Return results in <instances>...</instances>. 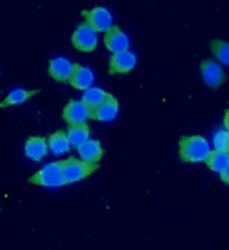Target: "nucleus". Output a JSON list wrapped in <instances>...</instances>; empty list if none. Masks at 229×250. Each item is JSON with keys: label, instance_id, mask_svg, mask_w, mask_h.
Wrapping results in <instances>:
<instances>
[{"label": "nucleus", "instance_id": "obj_14", "mask_svg": "<svg viewBox=\"0 0 229 250\" xmlns=\"http://www.w3.org/2000/svg\"><path fill=\"white\" fill-rule=\"evenodd\" d=\"M77 152H79L80 160L91 163V164H98L104 155V149H102L101 144L98 141L91 139V138L77 148Z\"/></svg>", "mask_w": 229, "mask_h": 250}, {"label": "nucleus", "instance_id": "obj_2", "mask_svg": "<svg viewBox=\"0 0 229 250\" xmlns=\"http://www.w3.org/2000/svg\"><path fill=\"white\" fill-rule=\"evenodd\" d=\"M61 168H63L64 185H72L91 176L98 168V164H91L83 160L70 157L61 161Z\"/></svg>", "mask_w": 229, "mask_h": 250}, {"label": "nucleus", "instance_id": "obj_23", "mask_svg": "<svg viewBox=\"0 0 229 250\" xmlns=\"http://www.w3.org/2000/svg\"><path fill=\"white\" fill-rule=\"evenodd\" d=\"M224 127L229 132V108L225 111V116H224Z\"/></svg>", "mask_w": 229, "mask_h": 250}, {"label": "nucleus", "instance_id": "obj_21", "mask_svg": "<svg viewBox=\"0 0 229 250\" xmlns=\"http://www.w3.org/2000/svg\"><path fill=\"white\" fill-rule=\"evenodd\" d=\"M213 144H215V149L218 151H225L229 152V132L225 130H219L216 132L215 138H213Z\"/></svg>", "mask_w": 229, "mask_h": 250}, {"label": "nucleus", "instance_id": "obj_9", "mask_svg": "<svg viewBox=\"0 0 229 250\" xmlns=\"http://www.w3.org/2000/svg\"><path fill=\"white\" fill-rule=\"evenodd\" d=\"M200 72H202V78L203 81L206 82V85H209L210 88H218L221 86L227 76L221 67V64H218L216 62L213 60H205L202 62V66H200Z\"/></svg>", "mask_w": 229, "mask_h": 250}, {"label": "nucleus", "instance_id": "obj_12", "mask_svg": "<svg viewBox=\"0 0 229 250\" xmlns=\"http://www.w3.org/2000/svg\"><path fill=\"white\" fill-rule=\"evenodd\" d=\"M25 155L32 161H41L48 154V141L42 136H31L25 142Z\"/></svg>", "mask_w": 229, "mask_h": 250}, {"label": "nucleus", "instance_id": "obj_1", "mask_svg": "<svg viewBox=\"0 0 229 250\" xmlns=\"http://www.w3.org/2000/svg\"><path fill=\"white\" fill-rule=\"evenodd\" d=\"M212 149L206 138L193 135L180 141V157L184 163H206Z\"/></svg>", "mask_w": 229, "mask_h": 250}, {"label": "nucleus", "instance_id": "obj_22", "mask_svg": "<svg viewBox=\"0 0 229 250\" xmlns=\"http://www.w3.org/2000/svg\"><path fill=\"white\" fill-rule=\"evenodd\" d=\"M221 179H222V182L224 183H227V185H229V166L221 173Z\"/></svg>", "mask_w": 229, "mask_h": 250}, {"label": "nucleus", "instance_id": "obj_16", "mask_svg": "<svg viewBox=\"0 0 229 250\" xmlns=\"http://www.w3.org/2000/svg\"><path fill=\"white\" fill-rule=\"evenodd\" d=\"M70 142H69V138H67V133L66 132H54L50 138H48V149L54 154V155H61V154H66L69 152L70 149Z\"/></svg>", "mask_w": 229, "mask_h": 250}, {"label": "nucleus", "instance_id": "obj_6", "mask_svg": "<svg viewBox=\"0 0 229 250\" xmlns=\"http://www.w3.org/2000/svg\"><path fill=\"white\" fill-rule=\"evenodd\" d=\"M85 21L89 26H92L96 32H105L113 26V16L108 9L102 6H96L83 13Z\"/></svg>", "mask_w": 229, "mask_h": 250}, {"label": "nucleus", "instance_id": "obj_19", "mask_svg": "<svg viewBox=\"0 0 229 250\" xmlns=\"http://www.w3.org/2000/svg\"><path fill=\"white\" fill-rule=\"evenodd\" d=\"M108 97V94L104 91V89H101V88H95V86H91V88H88L86 91H83V97H82V101L85 103V104H88L92 110L95 108V107H98L105 98Z\"/></svg>", "mask_w": 229, "mask_h": 250}, {"label": "nucleus", "instance_id": "obj_20", "mask_svg": "<svg viewBox=\"0 0 229 250\" xmlns=\"http://www.w3.org/2000/svg\"><path fill=\"white\" fill-rule=\"evenodd\" d=\"M210 48L215 54V57L222 63L229 66V42L222 40H215L210 42Z\"/></svg>", "mask_w": 229, "mask_h": 250}, {"label": "nucleus", "instance_id": "obj_17", "mask_svg": "<svg viewBox=\"0 0 229 250\" xmlns=\"http://www.w3.org/2000/svg\"><path fill=\"white\" fill-rule=\"evenodd\" d=\"M38 91H29V89H23V88H16L13 91H10L4 100L0 103V107H12V105H19L23 104L25 101H28L31 97H34Z\"/></svg>", "mask_w": 229, "mask_h": 250}, {"label": "nucleus", "instance_id": "obj_8", "mask_svg": "<svg viewBox=\"0 0 229 250\" xmlns=\"http://www.w3.org/2000/svg\"><path fill=\"white\" fill-rule=\"evenodd\" d=\"M104 44L111 53H118L123 50H129L130 40L124 31L113 25L108 31L104 32Z\"/></svg>", "mask_w": 229, "mask_h": 250}, {"label": "nucleus", "instance_id": "obj_7", "mask_svg": "<svg viewBox=\"0 0 229 250\" xmlns=\"http://www.w3.org/2000/svg\"><path fill=\"white\" fill-rule=\"evenodd\" d=\"M137 63L136 54L130 50H123L118 53H113L110 59V73H129L134 69Z\"/></svg>", "mask_w": 229, "mask_h": 250}, {"label": "nucleus", "instance_id": "obj_15", "mask_svg": "<svg viewBox=\"0 0 229 250\" xmlns=\"http://www.w3.org/2000/svg\"><path fill=\"white\" fill-rule=\"evenodd\" d=\"M67 133V138H69V142H70V146L72 148H79L82 144H85L89 136H91V132H89V127L86 123H80V125H72L69 126V130L66 132Z\"/></svg>", "mask_w": 229, "mask_h": 250}, {"label": "nucleus", "instance_id": "obj_4", "mask_svg": "<svg viewBox=\"0 0 229 250\" xmlns=\"http://www.w3.org/2000/svg\"><path fill=\"white\" fill-rule=\"evenodd\" d=\"M72 44L76 50L82 53H91L98 45V32L85 22L73 31Z\"/></svg>", "mask_w": 229, "mask_h": 250}, {"label": "nucleus", "instance_id": "obj_10", "mask_svg": "<svg viewBox=\"0 0 229 250\" xmlns=\"http://www.w3.org/2000/svg\"><path fill=\"white\" fill-rule=\"evenodd\" d=\"M75 64L69 62L66 57H54L50 60L48 73L57 82H69Z\"/></svg>", "mask_w": 229, "mask_h": 250}, {"label": "nucleus", "instance_id": "obj_11", "mask_svg": "<svg viewBox=\"0 0 229 250\" xmlns=\"http://www.w3.org/2000/svg\"><path fill=\"white\" fill-rule=\"evenodd\" d=\"M118 101L115 97H113L111 94H108V97L92 110V119L99 120V122H111L117 117L118 114Z\"/></svg>", "mask_w": 229, "mask_h": 250}, {"label": "nucleus", "instance_id": "obj_13", "mask_svg": "<svg viewBox=\"0 0 229 250\" xmlns=\"http://www.w3.org/2000/svg\"><path fill=\"white\" fill-rule=\"evenodd\" d=\"M69 83L79 91H86L94 85V73L89 67H85L82 64H75L72 76L69 79Z\"/></svg>", "mask_w": 229, "mask_h": 250}, {"label": "nucleus", "instance_id": "obj_3", "mask_svg": "<svg viewBox=\"0 0 229 250\" xmlns=\"http://www.w3.org/2000/svg\"><path fill=\"white\" fill-rule=\"evenodd\" d=\"M29 183L41 188H58L64 185L63 179V168H61V161L57 163H50L41 170H38L35 174L31 176Z\"/></svg>", "mask_w": 229, "mask_h": 250}, {"label": "nucleus", "instance_id": "obj_5", "mask_svg": "<svg viewBox=\"0 0 229 250\" xmlns=\"http://www.w3.org/2000/svg\"><path fill=\"white\" fill-rule=\"evenodd\" d=\"M63 119L64 122L72 126V125H80L86 123L88 119H92V108L85 104L82 100L80 101H70L63 110Z\"/></svg>", "mask_w": 229, "mask_h": 250}, {"label": "nucleus", "instance_id": "obj_18", "mask_svg": "<svg viewBox=\"0 0 229 250\" xmlns=\"http://www.w3.org/2000/svg\"><path fill=\"white\" fill-rule=\"evenodd\" d=\"M206 164L208 167L215 171V173H222L227 167L229 166V152H225V151H212L210 155L208 157L206 160Z\"/></svg>", "mask_w": 229, "mask_h": 250}]
</instances>
